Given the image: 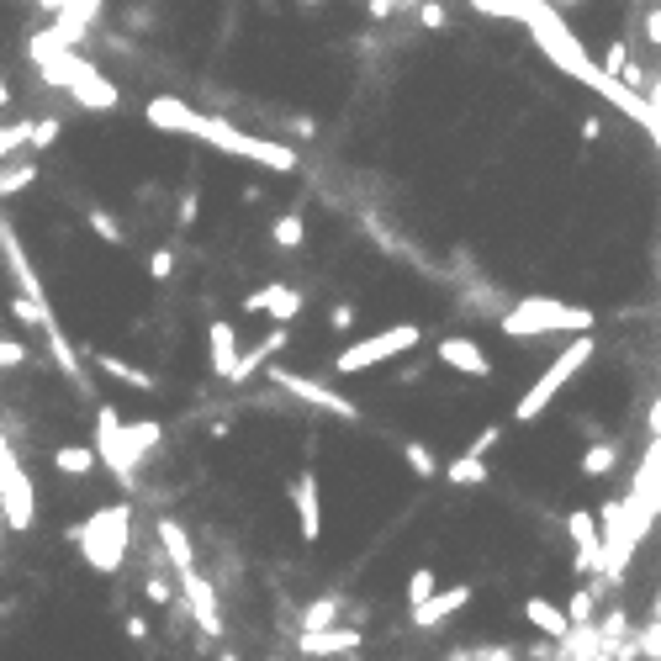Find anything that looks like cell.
I'll use <instances>...</instances> for the list:
<instances>
[{
	"label": "cell",
	"mask_w": 661,
	"mask_h": 661,
	"mask_svg": "<svg viewBox=\"0 0 661 661\" xmlns=\"http://www.w3.org/2000/svg\"><path fill=\"white\" fill-rule=\"evenodd\" d=\"M646 429H651V439H661V397L651 402V418H646Z\"/></svg>",
	"instance_id": "obj_44"
},
{
	"label": "cell",
	"mask_w": 661,
	"mask_h": 661,
	"mask_svg": "<svg viewBox=\"0 0 661 661\" xmlns=\"http://www.w3.org/2000/svg\"><path fill=\"white\" fill-rule=\"evenodd\" d=\"M96 466H101L96 445H59V450H53V471H59V476H90Z\"/></svg>",
	"instance_id": "obj_23"
},
{
	"label": "cell",
	"mask_w": 661,
	"mask_h": 661,
	"mask_svg": "<svg viewBox=\"0 0 661 661\" xmlns=\"http://www.w3.org/2000/svg\"><path fill=\"white\" fill-rule=\"evenodd\" d=\"M149 275H154V281H170V275H175V249H154L149 254Z\"/></svg>",
	"instance_id": "obj_36"
},
{
	"label": "cell",
	"mask_w": 661,
	"mask_h": 661,
	"mask_svg": "<svg viewBox=\"0 0 661 661\" xmlns=\"http://www.w3.org/2000/svg\"><path fill=\"white\" fill-rule=\"evenodd\" d=\"M85 228L96 233L101 244H127V228H122V223H117V217L106 212V207H85Z\"/></svg>",
	"instance_id": "obj_26"
},
{
	"label": "cell",
	"mask_w": 661,
	"mask_h": 661,
	"mask_svg": "<svg viewBox=\"0 0 661 661\" xmlns=\"http://www.w3.org/2000/svg\"><path fill=\"white\" fill-rule=\"evenodd\" d=\"M27 360V344H16V339H0V371H11V365H22Z\"/></svg>",
	"instance_id": "obj_37"
},
{
	"label": "cell",
	"mask_w": 661,
	"mask_h": 661,
	"mask_svg": "<svg viewBox=\"0 0 661 661\" xmlns=\"http://www.w3.org/2000/svg\"><path fill=\"white\" fill-rule=\"evenodd\" d=\"M0 106H11V85L6 80H0Z\"/></svg>",
	"instance_id": "obj_47"
},
{
	"label": "cell",
	"mask_w": 661,
	"mask_h": 661,
	"mask_svg": "<svg viewBox=\"0 0 661 661\" xmlns=\"http://www.w3.org/2000/svg\"><path fill=\"white\" fill-rule=\"evenodd\" d=\"M434 355H439V365H450V371H461V376H471V381L492 376V355H482V344L466 339V334H445Z\"/></svg>",
	"instance_id": "obj_16"
},
{
	"label": "cell",
	"mask_w": 661,
	"mask_h": 661,
	"mask_svg": "<svg viewBox=\"0 0 661 661\" xmlns=\"http://www.w3.org/2000/svg\"><path fill=\"white\" fill-rule=\"evenodd\" d=\"M302 307L307 297L297 286H281V281H270L260 291H249L244 302H238V312H260V318H275V323H291V318H302Z\"/></svg>",
	"instance_id": "obj_13"
},
{
	"label": "cell",
	"mask_w": 661,
	"mask_h": 661,
	"mask_svg": "<svg viewBox=\"0 0 661 661\" xmlns=\"http://www.w3.org/2000/svg\"><path fill=\"white\" fill-rule=\"evenodd\" d=\"M69 540L80 545V556L90 572H101V577H117L122 572V561H127V545H133V503H106L96 508L85 524L69 529Z\"/></svg>",
	"instance_id": "obj_4"
},
{
	"label": "cell",
	"mask_w": 661,
	"mask_h": 661,
	"mask_svg": "<svg viewBox=\"0 0 661 661\" xmlns=\"http://www.w3.org/2000/svg\"><path fill=\"white\" fill-rule=\"evenodd\" d=\"M53 138H59V122L53 117H43V122H32V133H27V149H53Z\"/></svg>",
	"instance_id": "obj_34"
},
{
	"label": "cell",
	"mask_w": 661,
	"mask_h": 661,
	"mask_svg": "<svg viewBox=\"0 0 661 661\" xmlns=\"http://www.w3.org/2000/svg\"><path fill=\"white\" fill-rule=\"evenodd\" d=\"M640 22H646V43H651V48H661V6L640 11Z\"/></svg>",
	"instance_id": "obj_39"
},
{
	"label": "cell",
	"mask_w": 661,
	"mask_h": 661,
	"mask_svg": "<svg viewBox=\"0 0 661 661\" xmlns=\"http://www.w3.org/2000/svg\"><path fill=\"white\" fill-rule=\"evenodd\" d=\"M281 350H286V323H281V328H270V334H265L260 344H254L249 355H238V365H233V376H228V381H233V387H244V381L260 376V371H265V365H270L275 355H281Z\"/></svg>",
	"instance_id": "obj_20"
},
{
	"label": "cell",
	"mask_w": 661,
	"mask_h": 661,
	"mask_svg": "<svg viewBox=\"0 0 661 661\" xmlns=\"http://www.w3.org/2000/svg\"><path fill=\"white\" fill-rule=\"evenodd\" d=\"M196 212H201V191H186V196H180V228H186Z\"/></svg>",
	"instance_id": "obj_41"
},
{
	"label": "cell",
	"mask_w": 661,
	"mask_h": 661,
	"mask_svg": "<svg viewBox=\"0 0 661 661\" xmlns=\"http://www.w3.org/2000/svg\"><path fill=\"white\" fill-rule=\"evenodd\" d=\"M471 661H513V651H508V646H498V651H476Z\"/></svg>",
	"instance_id": "obj_45"
},
{
	"label": "cell",
	"mask_w": 661,
	"mask_h": 661,
	"mask_svg": "<svg viewBox=\"0 0 661 661\" xmlns=\"http://www.w3.org/2000/svg\"><path fill=\"white\" fill-rule=\"evenodd\" d=\"M27 186H38V164H16V170H0V196H22Z\"/></svg>",
	"instance_id": "obj_30"
},
{
	"label": "cell",
	"mask_w": 661,
	"mask_h": 661,
	"mask_svg": "<svg viewBox=\"0 0 661 661\" xmlns=\"http://www.w3.org/2000/svg\"><path fill=\"white\" fill-rule=\"evenodd\" d=\"M524 619L529 624H535V630L540 635H550V640H566V635H572V619H566V609H561V603H550V598H524Z\"/></svg>",
	"instance_id": "obj_21"
},
{
	"label": "cell",
	"mask_w": 661,
	"mask_h": 661,
	"mask_svg": "<svg viewBox=\"0 0 661 661\" xmlns=\"http://www.w3.org/2000/svg\"><path fill=\"white\" fill-rule=\"evenodd\" d=\"M38 6H43V11H64V6H69V0H38Z\"/></svg>",
	"instance_id": "obj_46"
},
{
	"label": "cell",
	"mask_w": 661,
	"mask_h": 661,
	"mask_svg": "<svg viewBox=\"0 0 661 661\" xmlns=\"http://www.w3.org/2000/svg\"><path fill=\"white\" fill-rule=\"evenodd\" d=\"M360 630H339V624H328V630H302L297 635V651L302 656H350L360 651Z\"/></svg>",
	"instance_id": "obj_17"
},
{
	"label": "cell",
	"mask_w": 661,
	"mask_h": 661,
	"mask_svg": "<svg viewBox=\"0 0 661 661\" xmlns=\"http://www.w3.org/2000/svg\"><path fill=\"white\" fill-rule=\"evenodd\" d=\"M566 535H572V545H577V572L582 577L603 572V529H598V513L572 508V513H566Z\"/></svg>",
	"instance_id": "obj_12"
},
{
	"label": "cell",
	"mask_w": 661,
	"mask_h": 661,
	"mask_svg": "<svg viewBox=\"0 0 661 661\" xmlns=\"http://www.w3.org/2000/svg\"><path fill=\"white\" fill-rule=\"evenodd\" d=\"M328 624H339V603L334 598H312L302 609V630H328Z\"/></svg>",
	"instance_id": "obj_29"
},
{
	"label": "cell",
	"mask_w": 661,
	"mask_h": 661,
	"mask_svg": "<svg viewBox=\"0 0 661 661\" xmlns=\"http://www.w3.org/2000/svg\"><path fill=\"white\" fill-rule=\"evenodd\" d=\"M402 461H408V471L418 476V482H439V471H445L424 439H402Z\"/></svg>",
	"instance_id": "obj_25"
},
{
	"label": "cell",
	"mask_w": 661,
	"mask_h": 661,
	"mask_svg": "<svg viewBox=\"0 0 661 661\" xmlns=\"http://www.w3.org/2000/svg\"><path fill=\"white\" fill-rule=\"evenodd\" d=\"M96 371L112 376V381H122V387H133V392H154V376L138 371V365H127L122 355H96Z\"/></svg>",
	"instance_id": "obj_24"
},
{
	"label": "cell",
	"mask_w": 661,
	"mask_h": 661,
	"mask_svg": "<svg viewBox=\"0 0 661 661\" xmlns=\"http://www.w3.org/2000/svg\"><path fill=\"white\" fill-rule=\"evenodd\" d=\"M328 328H339V334H344V328H355V307H334V312H328Z\"/></svg>",
	"instance_id": "obj_40"
},
{
	"label": "cell",
	"mask_w": 661,
	"mask_h": 661,
	"mask_svg": "<svg viewBox=\"0 0 661 661\" xmlns=\"http://www.w3.org/2000/svg\"><path fill=\"white\" fill-rule=\"evenodd\" d=\"M418 344H424V328L418 323H392V328H381V334H371V339H355L350 350H339L334 355V376L376 371V365H387L397 355H413Z\"/></svg>",
	"instance_id": "obj_7"
},
{
	"label": "cell",
	"mask_w": 661,
	"mask_h": 661,
	"mask_svg": "<svg viewBox=\"0 0 661 661\" xmlns=\"http://www.w3.org/2000/svg\"><path fill=\"white\" fill-rule=\"evenodd\" d=\"M270 238H275L281 249H302V244H307V223H302V212L275 217V223H270Z\"/></svg>",
	"instance_id": "obj_27"
},
{
	"label": "cell",
	"mask_w": 661,
	"mask_h": 661,
	"mask_svg": "<svg viewBox=\"0 0 661 661\" xmlns=\"http://www.w3.org/2000/svg\"><path fill=\"white\" fill-rule=\"evenodd\" d=\"M127 640H138V646L149 640V619H143V614H127Z\"/></svg>",
	"instance_id": "obj_42"
},
{
	"label": "cell",
	"mask_w": 661,
	"mask_h": 661,
	"mask_svg": "<svg viewBox=\"0 0 661 661\" xmlns=\"http://www.w3.org/2000/svg\"><path fill=\"white\" fill-rule=\"evenodd\" d=\"M614 461H619V439H598V445L582 455V476H609Z\"/></svg>",
	"instance_id": "obj_28"
},
{
	"label": "cell",
	"mask_w": 661,
	"mask_h": 661,
	"mask_svg": "<svg viewBox=\"0 0 661 661\" xmlns=\"http://www.w3.org/2000/svg\"><path fill=\"white\" fill-rule=\"evenodd\" d=\"M598 312H587L577 302H556V297H519L503 318L498 334L503 339H545V334H593Z\"/></svg>",
	"instance_id": "obj_5"
},
{
	"label": "cell",
	"mask_w": 661,
	"mask_h": 661,
	"mask_svg": "<svg viewBox=\"0 0 661 661\" xmlns=\"http://www.w3.org/2000/svg\"><path fill=\"white\" fill-rule=\"evenodd\" d=\"M265 376H270L275 392L297 397V402H307V408L334 413V418H344V424H360V408H355V402L339 397L334 387H323V381H312V376H302V371H286V365H265Z\"/></svg>",
	"instance_id": "obj_9"
},
{
	"label": "cell",
	"mask_w": 661,
	"mask_h": 661,
	"mask_svg": "<svg viewBox=\"0 0 661 661\" xmlns=\"http://www.w3.org/2000/svg\"><path fill=\"white\" fill-rule=\"evenodd\" d=\"M96 455H101V466L112 471L127 492H138V461H143V455L133 450V439H127V418L112 408V402H101V408H96Z\"/></svg>",
	"instance_id": "obj_8"
},
{
	"label": "cell",
	"mask_w": 661,
	"mask_h": 661,
	"mask_svg": "<svg viewBox=\"0 0 661 661\" xmlns=\"http://www.w3.org/2000/svg\"><path fill=\"white\" fill-rule=\"evenodd\" d=\"M471 598H476V587H471V582L439 587L434 598H424V603H418V609H408V624H413V630H434V624H445L450 614H461Z\"/></svg>",
	"instance_id": "obj_15"
},
{
	"label": "cell",
	"mask_w": 661,
	"mask_h": 661,
	"mask_svg": "<svg viewBox=\"0 0 661 661\" xmlns=\"http://www.w3.org/2000/svg\"><path fill=\"white\" fill-rule=\"evenodd\" d=\"M27 53H32V64H38V75L53 90H69L85 112H117V106H122V90L106 80L90 59H80L75 48H59L48 32H38V38L27 43Z\"/></svg>",
	"instance_id": "obj_3"
},
{
	"label": "cell",
	"mask_w": 661,
	"mask_h": 661,
	"mask_svg": "<svg viewBox=\"0 0 661 661\" xmlns=\"http://www.w3.org/2000/svg\"><path fill=\"white\" fill-rule=\"evenodd\" d=\"M159 434H164L159 424H127V439H133V450H138V455H149V450L159 445Z\"/></svg>",
	"instance_id": "obj_33"
},
{
	"label": "cell",
	"mask_w": 661,
	"mask_h": 661,
	"mask_svg": "<svg viewBox=\"0 0 661 661\" xmlns=\"http://www.w3.org/2000/svg\"><path fill=\"white\" fill-rule=\"evenodd\" d=\"M640 651H646V656H661V619L651 624L646 635H640Z\"/></svg>",
	"instance_id": "obj_43"
},
{
	"label": "cell",
	"mask_w": 661,
	"mask_h": 661,
	"mask_svg": "<svg viewBox=\"0 0 661 661\" xmlns=\"http://www.w3.org/2000/svg\"><path fill=\"white\" fill-rule=\"evenodd\" d=\"M519 22L529 27V38L540 43V53L561 69V75H572L577 85L598 90V96H609V101L624 106V112H630L635 122H656V117H651V106L635 96V85H624V80H614V75H603V64L582 48V38H572V27L561 22V11L550 6V0H519Z\"/></svg>",
	"instance_id": "obj_2"
},
{
	"label": "cell",
	"mask_w": 661,
	"mask_h": 661,
	"mask_svg": "<svg viewBox=\"0 0 661 661\" xmlns=\"http://www.w3.org/2000/svg\"><path fill=\"white\" fill-rule=\"evenodd\" d=\"M291 508H297V529L307 545L323 540V482L318 471H302L297 482H291Z\"/></svg>",
	"instance_id": "obj_14"
},
{
	"label": "cell",
	"mask_w": 661,
	"mask_h": 661,
	"mask_svg": "<svg viewBox=\"0 0 661 661\" xmlns=\"http://www.w3.org/2000/svg\"><path fill=\"white\" fill-rule=\"evenodd\" d=\"M439 593V582H434V566H418L413 572V582H408V609H418L424 598H434Z\"/></svg>",
	"instance_id": "obj_31"
},
{
	"label": "cell",
	"mask_w": 661,
	"mask_h": 661,
	"mask_svg": "<svg viewBox=\"0 0 661 661\" xmlns=\"http://www.w3.org/2000/svg\"><path fill=\"white\" fill-rule=\"evenodd\" d=\"M450 487H482V482H492V466H487V455H471V450H461L455 461L439 471Z\"/></svg>",
	"instance_id": "obj_22"
},
{
	"label": "cell",
	"mask_w": 661,
	"mask_h": 661,
	"mask_svg": "<svg viewBox=\"0 0 661 661\" xmlns=\"http://www.w3.org/2000/svg\"><path fill=\"white\" fill-rule=\"evenodd\" d=\"M651 614H656V619H661V593H656V609H651Z\"/></svg>",
	"instance_id": "obj_49"
},
{
	"label": "cell",
	"mask_w": 661,
	"mask_h": 661,
	"mask_svg": "<svg viewBox=\"0 0 661 661\" xmlns=\"http://www.w3.org/2000/svg\"><path fill=\"white\" fill-rule=\"evenodd\" d=\"M593 355H598V339H593V334H577V339L566 344V350L535 376V387H529L519 402H513V424H535V418L550 408V402L566 392V381L587 371V360H593Z\"/></svg>",
	"instance_id": "obj_6"
},
{
	"label": "cell",
	"mask_w": 661,
	"mask_h": 661,
	"mask_svg": "<svg viewBox=\"0 0 661 661\" xmlns=\"http://www.w3.org/2000/svg\"><path fill=\"white\" fill-rule=\"evenodd\" d=\"M0 508H6V524L11 529H32L38 524V498H32V482L27 471L16 466L11 445L0 439Z\"/></svg>",
	"instance_id": "obj_10"
},
{
	"label": "cell",
	"mask_w": 661,
	"mask_h": 661,
	"mask_svg": "<svg viewBox=\"0 0 661 661\" xmlns=\"http://www.w3.org/2000/svg\"><path fill=\"white\" fill-rule=\"evenodd\" d=\"M175 582H180V598H186V609L196 614V630L207 635V640H223V603H217L212 582L201 577V566H196V572H186V577H175Z\"/></svg>",
	"instance_id": "obj_11"
},
{
	"label": "cell",
	"mask_w": 661,
	"mask_h": 661,
	"mask_svg": "<svg viewBox=\"0 0 661 661\" xmlns=\"http://www.w3.org/2000/svg\"><path fill=\"white\" fill-rule=\"evenodd\" d=\"M207 360H212V376L228 381L233 365H238V328L228 318H212L207 323Z\"/></svg>",
	"instance_id": "obj_18"
},
{
	"label": "cell",
	"mask_w": 661,
	"mask_h": 661,
	"mask_svg": "<svg viewBox=\"0 0 661 661\" xmlns=\"http://www.w3.org/2000/svg\"><path fill=\"white\" fill-rule=\"evenodd\" d=\"M143 122L159 127V133L196 138V143H207V149H217V154L249 159V164H260V170H275V175H291V170L302 164L291 143H275V138H260V133H244V127H233V122L212 117V112H196V106H191V101H180V96H154V101H143Z\"/></svg>",
	"instance_id": "obj_1"
},
{
	"label": "cell",
	"mask_w": 661,
	"mask_h": 661,
	"mask_svg": "<svg viewBox=\"0 0 661 661\" xmlns=\"http://www.w3.org/2000/svg\"><path fill=\"white\" fill-rule=\"evenodd\" d=\"M154 535H159V550H164V561H170L175 577L196 572V550H191V540H186V524H180V519H159Z\"/></svg>",
	"instance_id": "obj_19"
},
{
	"label": "cell",
	"mask_w": 661,
	"mask_h": 661,
	"mask_svg": "<svg viewBox=\"0 0 661 661\" xmlns=\"http://www.w3.org/2000/svg\"><path fill=\"white\" fill-rule=\"evenodd\" d=\"M566 619H572V624H593V587H577L572 603H566Z\"/></svg>",
	"instance_id": "obj_32"
},
{
	"label": "cell",
	"mask_w": 661,
	"mask_h": 661,
	"mask_svg": "<svg viewBox=\"0 0 661 661\" xmlns=\"http://www.w3.org/2000/svg\"><path fill=\"white\" fill-rule=\"evenodd\" d=\"M418 22H424V27H434V32H439V27H445V22H450V16H445V6H434V0H424V6H418Z\"/></svg>",
	"instance_id": "obj_38"
},
{
	"label": "cell",
	"mask_w": 661,
	"mask_h": 661,
	"mask_svg": "<svg viewBox=\"0 0 661 661\" xmlns=\"http://www.w3.org/2000/svg\"><path fill=\"white\" fill-rule=\"evenodd\" d=\"M217 661H238V656H233V651H223V656H217Z\"/></svg>",
	"instance_id": "obj_48"
},
{
	"label": "cell",
	"mask_w": 661,
	"mask_h": 661,
	"mask_svg": "<svg viewBox=\"0 0 661 661\" xmlns=\"http://www.w3.org/2000/svg\"><path fill=\"white\" fill-rule=\"evenodd\" d=\"M498 439H503V424H487V429H476V439H471V455H487V450H498Z\"/></svg>",
	"instance_id": "obj_35"
}]
</instances>
